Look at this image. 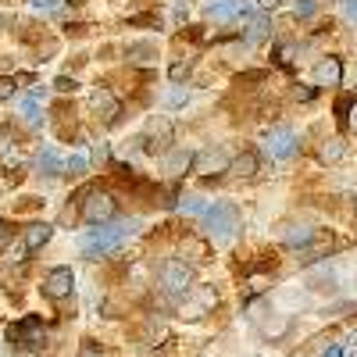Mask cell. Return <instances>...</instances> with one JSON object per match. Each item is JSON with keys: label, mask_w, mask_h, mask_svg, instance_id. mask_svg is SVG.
Instances as JSON below:
<instances>
[{"label": "cell", "mask_w": 357, "mask_h": 357, "mask_svg": "<svg viewBox=\"0 0 357 357\" xmlns=\"http://www.w3.org/2000/svg\"><path fill=\"white\" fill-rule=\"evenodd\" d=\"M139 229V218H126V222H114V225H104V229H93V232H86L82 240H79V250L86 257H104L111 250H118L126 240H132Z\"/></svg>", "instance_id": "obj_1"}, {"label": "cell", "mask_w": 357, "mask_h": 357, "mask_svg": "<svg viewBox=\"0 0 357 357\" xmlns=\"http://www.w3.org/2000/svg\"><path fill=\"white\" fill-rule=\"evenodd\" d=\"M204 225H207V232H211L218 243H229L236 225H240V211H236L232 204H211L207 215H204Z\"/></svg>", "instance_id": "obj_2"}, {"label": "cell", "mask_w": 357, "mask_h": 357, "mask_svg": "<svg viewBox=\"0 0 357 357\" xmlns=\"http://www.w3.org/2000/svg\"><path fill=\"white\" fill-rule=\"evenodd\" d=\"M161 286L172 296H190V289H193V268L186 261H168L161 268Z\"/></svg>", "instance_id": "obj_3"}, {"label": "cell", "mask_w": 357, "mask_h": 357, "mask_svg": "<svg viewBox=\"0 0 357 357\" xmlns=\"http://www.w3.org/2000/svg\"><path fill=\"white\" fill-rule=\"evenodd\" d=\"M82 218H86L89 225L111 222V218H114V197H111V193H100V190L86 193V200H82Z\"/></svg>", "instance_id": "obj_4"}, {"label": "cell", "mask_w": 357, "mask_h": 357, "mask_svg": "<svg viewBox=\"0 0 357 357\" xmlns=\"http://www.w3.org/2000/svg\"><path fill=\"white\" fill-rule=\"evenodd\" d=\"M247 15H254V0H215V4H207V18L215 22H232Z\"/></svg>", "instance_id": "obj_5"}, {"label": "cell", "mask_w": 357, "mask_h": 357, "mask_svg": "<svg viewBox=\"0 0 357 357\" xmlns=\"http://www.w3.org/2000/svg\"><path fill=\"white\" fill-rule=\"evenodd\" d=\"M264 146H268V154H272L275 161H286V158L296 154V132L293 129H272L268 139H264Z\"/></svg>", "instance_id": "obj_6"}, {"label": "cell", "mask_w": 357, "mask_h": 357, "mask_svg": "<svg viewBox=\"0 0 357 357\" xmlns=\"http://www.w3.org/2000/svg\"><path fill=\"white\" fill-rule=\"evenodd\" d=\"M72 286H75L72 268H54V272L43 279V293L50 296V301H65V296L72 293Z\"/></svg>", "instance_id": "obj_7"}, {"label": "cell", "mask_w": 357, "mask_h": 357, "mask_svg": "<svg viewBox=\"0 0 357 357\" xmlns=\"http://www.w3.org/2000/svg\"><path fill=\"white\" fill-rule=\"evenodd\" d=\"M43 336H47V329H43V321H36V318H25V321L11 325V340L15 343L33 347V343H43Z\"/></svg>", "instance_id": "obj_8"}, {"label": "cell", "mask_w": 357, "mask_h": 357, "mask_svg": "<svg viewBox=\"0 0 357 357\" xmlns=\"http://www.w3.org/2000/svg\"><path fill=\"white\" fill-rule=\"evenodd\" d=\"M211 307H215V289H207V286H200V289H190L186 304H183V311H186L190 318H200V314H207Z\"/></svg>", "instance_id": "obj_9"}, {"label": "cell", "mask_w": 357, "mask_h": 357, "mask_svg": "<svg viewBox=\"0 0 357 357\" xmlns=\"http://www.w3.org/2000/svg\"><path fill=\"white\" fill-rule=\"evenodd\" d=\"M89 107H93L97 114H104V118H114V114H118V100H114V93H111L107 86L93 89V97H89Z\"/></svg>", "instance_id": "obj_10"}, {"label": "cell", "mask_w": 357, "mask_h": 357, "mask_svg": "<svg viewBox=\"0 0 357 357\" xmlns=\"http://www.w3.org/2000/svg\"><path fill=\"white\" fill-rule=\"evenodd\" d=\"M232 161L225 158V151H207V154H200L197 158V172L200 175H215V172H225Z\"/></svg>", "instance_id": "obj_11"}, {"label": "cell", "mask_w": 357, "mask_h": 357, "mask_svg": "<svg viewBox=\"0 0 357 357\" xmlns=\"http://www.w3.org/2000/svg\"><path fill=\"white\" fill-rule=\"evenodd\" d=\"M340 75H343V65L336 61V57H325V61L314 68L318 86H336V82H340Z\"/></svg>", "instance_id": "obj_12"}, {"label": "cell", "mask_w": 357, "mask_h": 357, "mask_svg": "<svg viewBox=\"0 0 357 357\" xmlns=\"http://www.w3.org/2000/svg\"><path fill=\"white\" fill-rule=\"evenodd\" d=\"M50 232H54V229H50L47 222H33V225L25 229V236H22V243H25L29 250H40V247H43V243L50 240Z\"/></svg>", "instance_id": "obj_13"}, {"label": "cell", "mask_w": 357, "mask_h": 357, "mask_svg": "<svg viewBox=\"0 0 357 357\" xmlns=\"http://www.w3.org/2000/svg\"><path fill=\"white\" fill-rule=\"evenodd\" d=\"M36 168H40V172H47V175H57V172L65 168V161L57 158V151H54V146H43V151L36 154Z\"/></svg>", "instance_id": "obj_14"}, {"label": "cell", "mask_w": 357, "mask_h": 357, "mask_svg": "<svg viewBox=\"0 0 357 357\" xmlns=\"http://www.w3.org/2000/svg\"><path fill=\"white\" fill-rule=\"evenodd\" d=\"M282 240L289 243V247H304V243H311L314 240V229H307V225H286V232H282Z\"/></svg>", "instance_id": "obj_15"}, {"label": "cell", "mask_w": 357, "mask_h": 357, "mask_svg": "<svg viewBox=\"0 0 357 357\" xmlns=\"http://www.w3.org/2000/svg\"><path fill=\"white\" fill-rule=\"evenodd\" d=\"M229 172H236V175H254V172H257V158H254V154H240V158L229 165Z\"/></svg>", "instance_id": "obj_16"}, {"label": "cell", "mask_w": 357, "mask_h": 357, "mask_svg": "<svg viewBox=\"0 0 357 357\" xmlns=\"http://www.w3.org/2000/svg\"><path fill=\"white\" fill-rule=\"evenodd\" d=\"M190 161H193V158H190L186 151H175L172 158H165V168H168L172 175H178V172H186V168H190Z\"/></svg>", "instance_id": "obj_17"}, {"label": "cell", "mask_w": 357, "mask_h": 357, "mask_svg": "<svg viewBox=\"0 0 357 357\" xmlns=\"http://www.w3.org/2000/svg\"><path fill=\"white\" fill-rule=\"evenodd\" d=\"M154 54H158L154 43H132V47H129V57H132V61H151Z\"/></svg>", "instance_id": "obj_18"}, {"label": "cell", "mask_w": 357, "mask_h": 357, "mask_svg": "<svg viewBox=\"0 0 357 357\" xmlns=\"http://www.w3.org/2000/svg\"><path fill=\"white\" fill-rule=\"evenodd\" d=\"M268 36V18L261 15V18H254L250 22V33H247V43H261Z\"/></svg>", "instance_id": "obj_19"}, {"label": "cell", "mask_w": 357, "mask_h": 357, "mask_svg": "<svg viewBox=\"0 0 357 357\" xmlns=\"http://www.w3.org/2000/svg\"><path fill=\"white\" fill-rule=\"evenodd\" d=\"M207 207H211V204H207L204 197H186L183 200V211L186 215H207Z\"/></svg>", "instance_id": "obj_20"}, {"label": "cell", "mask_w": 357, "mask_h": 357, "mask_svg": "<svg viewBox=\"0 0 357 357\" xmlns=\"http://www.w3.org/2000/svg\"><path fill=\"white\" fill-rule=\"evenodd\" d=\"M22 114H25L29 126H36V122H40V104H36L33 97H25V100H22Z\"/></svg>", "instance_id": "obj_21"}, {"label": "cell", "mask_w": 357, "mask_h": 357, "mask_svg": "<svg viewBox=\"0 0 357 357\" xmlns=\"http://www.w3.org/2000/svg\"><path fill=\"white\" fill-rule=\"evenodd\" d=\"M296 18H314V11H318V0H296Z\"/></svg>", "instance_id": "obj_22"}, {"label": "cell", "mask_w": 357, "mask_h": 357, "mask_svg": "<svg viewBox=\"0 0 357 357\" xmlns=\"http://www.w3.org/2000/svg\"><path fill=\"white\" fill-rule=\"evenodd\" d=\"M343 158V143H329V146H321V161H340Z\"/></svg>", "instance_id": "obj_23"}, {"label": "cell", "mask_w": 357, "mask_h": 357, "mask_svg": "<svg viewBox=\"0 0 357 357\" xmlns=\"http://www.w3.org/2000/svg\"><path fill=\"white\" fill-rule=\"evenodd\" d=\"M286 329H289V318H279L275 325H272V321H268V325H264V329H261V333H264V336H282Z\"/></svg>", "instance_id": "obj_24"}, {"label": "cell", "mask_w": 357, "mask_h": 357, "mask_svg": "<svg viewBox=\"0 0 357 357\" xmlns=\"http://www.w3.org/2000/svg\"><path fill=\"white\" fill-rule=\"evenodd\" d=\"M61 8V0H33V11H43V15H54Z\"/></svg>", "instance_id": "obj_25"}, {"label": "cell", "mask_w": 357, "mask_h": 357, "mask_svg": "<svg viewBox=\"0 0 357 357\" xmlns=\"http://www.w3.org/2000/svg\"><path fill=\"white\" fill-rule=\"evenodd\" d=\"M65 168H68L72 175H82V172H86V158H82V154H72V158L65 161Z\"/></svg>", "instance_id": "obj_26"}, {"label": "cell", "mask_w": 357, "mask_h": 357, "mask_svg": "<svg viewBox=\"0 0 357 357\" xmlns=\"http://www.w3.org/2000/svg\"><path fill=\"white\" fill-rule=\"evenodd\" d=\"M11 97H15V79L0 75V100H11Z\"/></svg>", "instance_id": "obj_27"}, {"label": "cell", "mask_w": 357, "mask_h": 357, "mask_svg": "<svg viewBox=\"0 0 357 357\" xmlns=\"http://www.w3.org/2000/svg\"><path fill=\"white\" fill-rule=\"evenodd\" d=\"M343 18L357 25V0H343Z\"/></svg>", "instance_id": "obj_28"}, {"label": "cell", "mask_w": 357, "mask_h": 357, "mask_svg": "<svg viewBox=\"0 0 357 357\" xmlns=\"http://www.w3.org/2000/svg\"><path fill=\"white\" fill-rule=\"evenodd\" d=\"M54 86L61 89V93H72V89H75V79H65V75H61V79H57Z\"/></svg>", "instance_id": "obj_29"}, {"label": "cell", "mask_w": 357, "mask_h": 357, "mask_svg": "<svg viewBox=\"0 0 357 357\" xmlns=\"http://www.w3.org/2000/svg\"><path fill=\"white\" fill-rule=\"evenodd\" d=\"M79 357H104V350L89 343V347H82V354H79Z\"/></svg>", "instance_id": "obj_30"}, {"label": "cell", "mask_w": 357, "mask_h": 357, "mask_svg": "<svg viewBox=\"0 0 357 357\" xmlns=\"http://www.w3.org/2000/svg\"><path fill=\"white\" fill-rule=\"evenodd\" d=\"M183 100H186L183 89H175V93H168V104H183Z\"/></svg>", "instance_id": "obj_31"}, {"label": "cell", "mask_w": 357, "mask_h": 357, "mask_svg": "<svg viewBox=\"0 0 357 357\" xmlns=\"http://www.w3.org/2000/svg\"><path fill=\"white\" fill-rule=\"evenodd\" d=\"M186 72H190V65H175V68H172V79H183Z\"/></svg>", "instance_id": "obj_32"}, {"label": "cell", "mask_w": 357, "mask_h": 357, "mask_svg": "<svg viewBox=\"0 0 357 357\" xmlns=\"http://www.w3.org/2000/svg\"><path fill=\"white\" fill-rule=\"evenodd\" d=\"M93 158H97V161H104V158H107V146H104V143H97V146H93Z\"/></svg>", "instance_id": "obj_33"}, {"label": "cell", "mask_w": 357, "mask_h": 357, "mask_svg": "<svg viewBox=\"0 0 357 357\" xmlns=\"http://www.w3.org/2000/svg\"><path fill=\"white\" fill-rule=\"evenodd\" d=\"M321 357H343V350H340V347H325Z\"/></svg>", "instance_id": "obj_34"}, {"label": "cell", "mask_w": 357, "mask_h": 357, "mask_svg": "<svg viewBox=\"0 0 357 357\" xmlns=\"http://www.w3.org/2000/svg\"><path fill=\"white\" fill-rule=\"evenodd\" d=\"M257 4H264V8H275V4H279V0H257Z\"/></svg>", "instance_id": "obj_35"}, {"label": "cell", "mask_w": 357, "mask_h": 357, "mask_svg": "<svg viewBox=\"0 0 357 357\" xmlns=\"http://www.w3.org/2000/svg\"><path fill=\"white\" fill-rule=\"evenodd\" d=\"M18 357H36V354H33V350H22V354H18Z\"/></svg>", "instance_id": "obj_36"}, {"label": "cell", "mask_w": 357, "mask_h": 357, "mask_svg": "<svg viewBox=\"0 0 357 357\" xmlns=\"http://www.w3.org/2000/svg\"><path fill=\"white\" fill-rule=\"evenodd\" d=\"M0 240H4V222H0Z\"/></svg>", "instance_id": "obj_37"}, {"label": "cell", "mask_w": 357, "mask_h": 357, "mask_svg": "<svg viewBox=\"0 0 357 357\" xmlns=\"http://www.w3.org/2000/svg\"><path fill=\"white\" fill-rule=\"evenodd\" d=\"M350 357H357V347H354V350H350Z\"/></svg>", "instance_id": "obj_38"}]
</instances>
